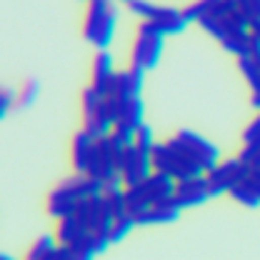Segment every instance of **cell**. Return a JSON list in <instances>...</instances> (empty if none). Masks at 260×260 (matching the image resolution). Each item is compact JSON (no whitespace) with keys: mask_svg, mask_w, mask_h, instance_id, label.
<instances>
[{"mask_svg":"<svg viewBox=\"0 0 260 260\" xmlns=\"http://www.w3.org/2000/svg\"><path fill=\"white\" fill-rule=\"evenodd\" d=\"M170 140H173L180 150H185L195 162H200V165L205 168V173H208L215 162H220V153H218V148H215L210 140H205L203 135L193 133V130H178Z\"/></svg>","mask_w":260,"mask_h":260,"instance_id":"obj_7","label":"cell"},{"mask_svg":"<svg viewBox=\"0 0 260 260\" xmlns=\"http://www.w3.org/2000/svg\"><path fill=\"white\" fill-rule=\"evenodd\" d=\"M75 215L83 220V225L88 230H98V233H110V225L115 220V213L110 210V205H108L103 193L80 198L78 208H75Z\"/></svg>","mask_w":260,"mask_h":260,"instance_id":"obj_5","label":"cell"},{"mask_svg":"<svg viewBox=\"0 0 260 260\" xmlns=\"http://www.w3.org/2000/svg\"><path fill=\"white\" fill-rule=\"evenodd\" d=\"M13 105H15V95L0 88V118H3V115H5V113H8Z\"/></svg>","mask_w":260,"mask_h":260,"instance_id":"obj_25","label":"cell"},{"mask_svg":"<svg viewBox=\"0 0 260 260\" xmlns=\"http://www.w3.org/2000/svg\"><path fill=\"white\" fill-rule=\"evenodd\" d=\"M133 145L135 148H140V150H153V145H155V140H153V130H150V125H138L135 128V133H133Z\"/></svg>","mask_w":260,"mask_h":260,"instance_id":"obj_22","label":"cell"},{"mask_svg":"<svg viewBox=\"0 0 260 260\" xmlns=\"http://www.w3.org/2000/svg\"><path fill=\"white\" fill-rule=\"evenodd\" d=\"M250 165L238 158L233 160H223V162H215L208 173H205V180H208V190H210V198L215 195H223V193H230L245 175H248Z\"/></svg>","mask_w":260,"mask_h":260,"instance_id":"obj_4","label":"cell"},{"mask_svg":"<svg viewBox=\"0 0 260 260\" xmlns=\"http://www.w3.org/2000/svg\"><path fill=\"white\" fill-rule=\"evenodd\" d=\"M175 203L180 208H195V205H203L210 190H208V180H205V173L203 175H193V178H185V180H175Z\"/></svg>","mask_w":260,"mask_h":260,"instance_id":"obj_8","label":"cell"},{"mask_svg":"<svg viewBox=\"0 0 260 260\" xmlns=\"http://www.w3.org/2000/svg\"><path fill=\"white\" fill-rule=\"evenodd\" d=\"M100 100H103V95L98 93L93 85H88L85 90H83V95H80V110H83V123H88L93 115H95L98 105H100Z\"/></svg>","mask_w":260,"mask_h":260,"instance_id":"obj_18","label":"cell"},{"mask_svg":"<svg viewBox=\"0 0 260 260\" xmlns=\"http://www.w3.org/2000/svg\"><path fill=\"white\" fill-rule=\"evenodd\" d=\"M130 13L138 15L140 20H150L162 35H178L188 28V15L183 8H173V5H158L153 0H130L128 3Z\"/></svg>","mask_w":260,"mask_h":260,"instance_id":"obj_2","label":"cell"},{"mask_svg":"<svg viewBox=\"0 0 260 260\" xmlns=\"http://www.w3.org/2000/svg\"><path fill=\"white\" fill-rule=\"evenodd\" d=\"M143 75H145V70L138 68V65H128L125 70H118V73H115L113 95L115 98L140 95V90H143Z\"/></svg>","mask_w":260,"mask_h":260,"instance_id":"obj_14","label":"cell"},{"mask_svg":"<svg viewBox=\"0 0 260 260\" xmlns=\"http://www.w3.org/2000/svg\"><path fill=\"white\" fill-rule=\"evenodd\" d=\"M238 8L243 10V15L253 23L255 18H260V0H235Z\"/></svg>","mask_w":260,"mask_h":260,"instance_id":"obj_24","label":"cell"},{"mask_svg":"<svg viewBox=\"0 0 260 260\" xmlns=\"http://www.w3.org/2000/svg\"><path fill=\"white\" fill-rule=\"evenodd\" d=\"M118 173L123 178V185H138L153 173V160L148 150H140L135 145H128L123 153L115 155Z\"/></svg>","mask_w":260,"mask_h":260,"instance_id":"obj_6","label":"cell"},{"mask_svg":"<svg viewBox=\"0 0 260 260\" xmlns=\"http://www.w3.org/2000/svg\"><path fill=\"white\" fill-rule=\"evenodd\" d=\"M83 230H85V225L75 213L63 215V218H58V225H55V240H58V245H70Z\"/></svg>","mask_w":260,"mask_h":260,"instance_id":"obj_16","label":"cell"},{"mask_svg":"<svg viewBox=\"0 0 260 260\" xmlns=\"http://www.w3.org/2000/svg\"><path fill=\"white\" fill-rule=\"evenodd\" d=\"M180 205L175 203V198H165L160 203H153L148 205L143 213L135 215V225H160V223H173L180 218Z\"/></svg>","mask_w":260,"mask_h":260,"instance_id":"obj_10","label":"cell"},{"mask_svg":"<svg viewBox=\"0 0 260 260\" xmlns=\"http://www.w3.org/2000/svg\"><path fill=\"white\" fill-rule=\"evenodd\" d=\"M118 10L113 0H85V13H83V35L90 40L98 50L108 48L115 32Z\"/></svg>","mask_w":260,"mask_h":260,"instance_id":"obj_1","label":"cell"},{"mask_svg":"<svg viewBox=\"0 0 260 260\" xmlns=\"http://www.w3.org/2000/svg\"><path fill=\"white\" fill-rule=\"evenodd\" d=\"M38 93H40L38 80H25V83L20 85V90L15 93V105H20V108H30L32 103L38 100Z\"/></svg>","mask_w":260,"mask_h":260,"instance_id":"obj_21","label":"cell"},{"mask_svg":"<svg viewBox=\"0 0 260 260\" xmlns=\"http://www.w3.org/2000/svg\"><path fill=\"white\" fill-rule=\"evenodd\" d=\"M238 68L243 73V78L248 80V85L253 88V93L260 90V63L253 60L250 55H238Z\"/></svg>","mask_w":260,"mask_h":260,"instance_id":"obj_17","label":"cell"},{"mask_svg":"<svg viewBox=\"0 0 260 260\" xmlns=\"http://www.w3.org/2000/svg\"><path fill=\"white\" fill-rule=\"evenodd\" d=\"M78 200H80V198L73 193L65 183H60L55 190H50L48 200H45V210H48V215H53V218L58 220V218H63V215H73V213H75Z\"/></svg>","mask_w":260,"mask_h":260,"instance_id":"obj_13","label":"cell"},{"mask_svg":"<svg viewBox=\"0 0 260 260\" xmlns=\"http://www.w3.org/2000/svg\"><path fill=\"white\" fill-rule=\"evenodd\" d=\"M250 32H253V35H258V38H260V18H255V20L250 23Z\"/></svg>","mask_w":260,"mask_h":260,"instance_id":"obj_26","label":"cell"},{"mask_svg":"<svg viewBox=\"0 0 260 260\" xmlns=\"http://www.w3.org/2000/svg\"><path fill=\"white\" fill-rule=\"evenodd\" d=\"M55 248H58V240L50 238V235H43L32 243V248L28 250V258L40 260V258H53L55 255Z\"/></svg>","mask_w":260,"mask_h":260,"instance_id":"obj_19","label":"cell"},{"mask_svg":"<svg viewBox=\"0 0 260 260\" xmlns=\"http://www.w3.org/2000/svg\"><path fill=\"white\" fill-rule=\"evenodd\" d=\"M118 3H125V5H128V3H130V0H118Z\"/></svg>","mask_w":260,"mask_h":260,"instance_id":"obj_28","label":"cell"},{"mask_svg":"<svg viewBox=\"0 0 260 260\" xmlns=\"http://www.w3.org/2000/svg\"><path fill=\"white\" fill-rule=\"evenodd\" d=\"M133 228H135V218H133L130 213L118 215V218L113 220V225H110V243H120L123 238H128Z\"/></svg>","mask_w":260,"mask_h":260,"instance_id":"obj_20","label":"cell"},{"mask_svg":"<svg viewBox=\"0 0 260 260\" xmlns=\"http://www.w3.org/2000/svg\"><path fill=\"white\" fill-rule=\"evenodd\" d=\"M93 148H95V135H90L85 128L73 135L70 158H73L75 173H88V165H90V158H93Z\"/></svg>","mask_w":260,"mask_h":260,"instance_id":"obj_12","label":"cell"},{"mask_svg":"<svg viewBox=\"0 0 260 260\" xmlns=\"http://www.w3.org/2000/svg\"><path fill=\"white\" fill-rule=\"evenodd\" d=\"M115 123H118V98L103 95L95 115H93L88 123H83V128L88 130L90 135H95V138H103V135H108V133L113 130Z\"/></svg>","mask_w":260,"mask_h":260,"instance_id":"obj_9","label":"cell"},{"mask_svg":"<svg viewBox=\"0 0 260 260\" xmlns=\"http://www.w3.org/2000/svg\"><path fill=\"white\" fill-rule=\"evenodd\" d=\"M162 43H165V35L150 20H140L138 30H135L133 50H130V65H138L143 70H153L160 63Z\"/></svg>","mask_w":260,"mask_h":260,"instance_id":"obj_3","label":"cell"},{"mask_svg":"<svg viewBox=\"0 0 260 260\" xmlns=\"http://www.w3.org/2000/svg\"><path fill=\"white\" fill-rule=\"evenodd\" d=\"M243 145H260V113L243 133Z\"/></svg>","mask_w":260,"mask_h":260,"instance_id":"obj_23","label":"cell"},{"mask_svg":"<svg viewBox=\"0 0 260 260\" xmlns=\"http://www.w3.org/2000/svg\"><path fill=\"white\" fill-rule=\"evenodd\" d=\"M143 100L140 95H128V98H118V123L115 125H123L135 133L138 125H143Z\"/></svg>","mask_w":260,"mask_h":260,"instance_id":"obj_15","label":"cell"},{"mask_svg":"<svg viewBox=\"0 0 260 260\" xmlns=\"http://www.w3.org/2000/svg\"><path fill=\"white\" fill-rule=\"evenodd\" d=\"M115 65H113V58L103 50H98L95 60H93V88H95L100 95H113V85H115Z\"/></svg>","mask_w":260,"mask_h":260,"instance_id":"obj_11","label":"cell"},{"mask_svg":"<svg viewBox=\"0 0 260 260\" xmlns=\"http://www.w3.org/2000/svg\"><path fill=\"white\" fill-rule=\"evenodd\" d=\"M253 105L260 110V90H255V93H253Z\"/></svg>","mask_w":260,"mask_h":260,"instance_id":"obj_27","label":"cell"}]
</instances>
